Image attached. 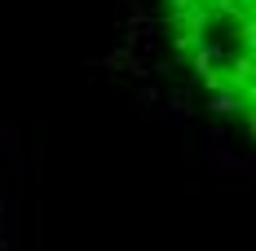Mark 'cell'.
I'll return each instance as SVG.
<instances>
[{
	"label": "cell",
	"mask_w": 256,
	"mask_h": 251,
	"mask_svg": "<svg viewBox=\"0 0 256 251\" xmlns=\"http://www.w3.org/2000/svg\"><path fill=\"white\" fill-rule=\"evenodd\" d=\"M177 62L256 141V0H159Z\"/></svg>",
	"instance_id": "obj_1"
}]
</instances>
